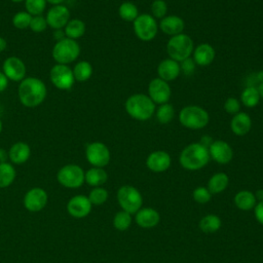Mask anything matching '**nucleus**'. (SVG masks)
Segmentation results:
<instances>
[{"label":"nucleus","mask_w":263,"mask_h":263,"mask_svg":"<svg viewBox=\"0 0 263 263\" xmlns=\"http://www.w3.org/2000/svg\"><path fill=\"white\" fill-rule=\"evenodd\" d=\"M20 102L28 108H34L43 103L46 98L47 88L45 83L37 77H26L17 89Z\"/></svg>","instance_id":"f257e3e1"},{"label":"nucleus","mask_w":263,"mask_h":263,"mask_svg":"<svg viewBox=\"0 0 263 263\" xmlns=\"http://www.w3.org/2000/svg\"><path fill=\"white\" fill-rule=\"evenodd\" d=\"M210 161L208 147L200 142L187 145L180 153L179 162L181 166L187 171H198L204 167Z\"/></svg>","instance_id":"f03ea898"},{"label":"nucleus","mask_w":263,"mask_h":263,"mask_svg":"<svg viewBox=\"0 0 263 263\" xmlns=\"http://www.w3.org/2000/svg\"><path fill=\"white\" fill-rule=\"evenodd\" d=\"M124 108L132 118L139 121H146L155 113V104L148 95L144 93L129 96L124 103Z\"/></svg>","instance_id":"7ed1b4c3"},{"label":"nucleus","mask_w":263,"mask_h":263,"mask_svg":"<svg viewBox=\"0 0 263 263\" xmlns=\"http://www.w3.org/2000/svg\"><path fill=\"white\" fill-rule=\"evenodd\" d=\"M179 121L184 127L197 130L205 127L209 124L210 114L200 106L188 105L180 110Z\"/></svg>","instance_id":"20e7f679"},{"label":"nucleus","mask_w":263,"mask_h":263,"mask_svg":"<svg viewBox=\"0 0 263 263\" xmlns=\"http://www.w3.org/2000/svg\"><path fill=\"white\" fill-rule=\"evenodd\" d=\"M194 50L192 38L184 33L172 36L166 43V52L170 59L176 62H183L190 58Z\"/></svg>","instance_id":"39448f33"},{"label":"nucleus","mask_w":263,"mask_h":263,"mask_svg":"<svg viewBox=\"0 0 263 263\" xmlns=\"http://www.w3.org/2000/svg\"><path fill=\"white\" fill-rule=\"evenodd\" d=\"M80 50V45L76 40L65 37L57 41L53 45L52 58L57 64L69 65L77 60Z\"/></svg>","instance_id":"423d86ee"},{"label":"nucleus","mask_w":263,"mask_h":263,"mask_svg":"<svg viewBox=\"0 0 263 263\" xmlns=\"http://www.w3.org/2000/svg\"><path fill=\"white\" fill-rule=\"evenodd\" d=\"M118 204L122 211L136 214L143 205V196L141 192L132 185L121 186L116 193Z\"/></svg>","instance_id":"0eeeda50"},{"label":"nucleus","mask_w":263,"mask_h":263,"mask_svg":"<svg viewBox=\"0 0 263 263\" xmlns=\"http://www.w3.org/2000/svg\"><path fill=\"white\" fill-rule=\"evenodd\" d=\"M84 175L85 172L80 165L75 163H69L65 164L59 170L57 174V180L63 187L69 189H76L81 187L83 183H85Z\"/></svg>","instance_id":"6e6552de"},{"label":"nucleus","mask_w":263,"mask_h":263,"mask_svg":"<svg viewBox=\"0 0 263 263\" xmlns=\"http://www.w3.org/2000/svg\"><path fill=\"white\" fill-rule=\"evenodd\" d=\"M133 28L136 36L144 42L153 40L158 32V24L149 13L139 14L133 22Z\"/></svg>","instance_id":"1a4fd4ad"},{"label":"nucleus","mask_w":263,"mask_h":263,"mask_svg":"<svg viewBox=\"0 0 263 263\" xmlns=\"http://www.w3.org/2000/svg\"><path fill=\"white\" fill-rule=\"evenodd\" d=\"M85 157L88 163L96 167H105L109 164L111 153L109 148L102 142H91L85 148Z\"/></svg>","instance_id":"9d476101"},{"label":"nucleus","mask_w":263,"mask_h":263,"mask_svg":"<svg viewBox=\"0 0 263 263\" xmlns=\"http://www.w3.org/2000/svg\"><path fill=\"white\" fill-rule=\"evenodd\" d=\"M49 78L51 83L61 90H68L72 88L75 82L72 69L68 65L63 64H55L51 68Z\"/></svg>","instance_id":"9b49d317"},{"label":"nucleus","mask_w":263,"mask_h":263,"mask_svg":"<svg viewBox=\"0 0 263 263\" xmlns=\"http://www.w3.org/2000/svg\"><path fill=\"white\" fill-rule=\"evenodd\" d=\"M48 202V194L41 187H33L24 195L23 203L27 211L37 213L43 210Z\"/></svg>","instance_id":"f8f14e48"},{"label":"nucleus","mask_w":263,"mask_h":263,"mask_svg":"<svg viewBox=\"0 0 263 263\" xmlns=\"http://www.w3.org/2000/svg\"><path fill=\"white\" fill-rule=\"evenodd\" d=\"M172 89L168 82L160 79L159 77L152 79L148 84V97L154 104L162 105L170 101Z\"/></svg>","instance_id":"ddd939ff"},{"label":"nucleus","mask_w":263,"mask_h":263,"mask_svg":"<svg viewBox=\"0 0 263 263\" xmlns=\"http://www.w3.org/2000/svg\"><path fill=\"white\" fill-rule=\"evenodd\" d=\"M210 158L219 164H227L233 158L232 147L223 140H215L208 147Z\"/></svg>","instance_id":"4468645a"},{"label":"nucleus","mask_w":263,"mask_h":263,"mask_svg":"<svg viewBox=\"0 0 263 263\" xmlns=\"http://www.w3.org/2000/svg\"><path fill=\"white\" fill-rule=\"evenodd\" d=\"M92 209L88 197L86 195L77 194L72 196L67 203V212L69 215L76 219L87 217Z\"/></svg>","instance_id":"2eb2a0df"},{"label":"nucleus","mask_w":263,"mask_h":263,"mask_svg":"<svg viewBox=\"0 0 263 263\" xmlns=\"http://www.w3.org/2000/svg\"><path fill=\"white\" fill-rule=\"evenodd\" d=\"M2 69L8 80L21 82L23 79L26 78V65L23 60L17 57L7 58L3 63Z\"/></svg>","instance_id":"dca6fc26"},{"label":"nucleus","mask_w":263,"mask_h":263,"mask_svg":"<svg viewBox=\"0 0 263 263\" xmlns=\"http://www.w3.org/2000/svg\"><path fill=\"white\" fill-rule=\"evenodd\" d=\"M171 164L172 157L164 150L153 151L146 158V166L153 173H163L170 168Z\"/></svg>","instance_id":"f3484780"},{"label":"nucleus","mask_w":263,"mask_h":263,"mask_svg":"<svg viewBox=\"0 0 263 263\" xmlns=\"http://www.w3.org/2000/svg\"><path fill=\"white\" fill-rule=\"evenodd\" d=\"M45 18L50 28L60 30L65 28L67 23L70 21V11L65 5H54L47 11Z\"/></svg>","instance_id":"a211bd4d"},{"label":"nucleus","mask_w":263,"mask_h":263,"mask_svg":"<svg viewBox=\"0 0 263 263\" xmlns=\"http://www.w3.org/2000/svg\"><path fill=\"white\" fill-rule=\"evenodd\" d=\"M135 221L138 226L144 229H150L160 222V214L152 208H141L135 214Z\"/></svg>","instance_id":"6ab92c4d"},{"label":"nucleus","mask_w":263,"mask_h":263,"mask_svg":"<svg viewBox=\"0 0 263 263\" xmlns=\"http://www.w3.org/2000/svg\"><path fill=\"white\" fill-rule=\"evenodd\" d=\"M180 73H181L180 64L170 58L162 60L157 66L158 77L166 82L177 79Z\"/></svg>","instance_id":"aec40b11"},{"label":"nucleus","mask_w":263,"mask_h":263,"mask_svg":"<svg viewBox=\"0 0 263 263\" xmlns=\"http://www.w3.org/2000/svg\"><path fill=\"white\" fill-rule=\"evenodd\" d=\"M192 54L193 61L196 65L205 67L214 62L216 51L215 48L210 43H200L196 47H194Z\"/></svg>","instance_id":"412c9836"},{"label":"nucleus","mask_w":263,"mask_h":263,"mask_svg":"<svg viewBox=\"0 0 263 263\" xmlns=\"http://www.w3.org/2000/svg\"><path fill=\"white\" fill-rule=\"evenodd\" d=\"M159 28L164 34L175 36L183 33V30L185 28V22L182 17L178 15H165L163 18L160 20Z\"/></svg>","instance_id":"4be33fe9"},{"label":"nucleus","mask_w":263,"mask_h":263,"mask_svg":"<svg viewBox=\"0 0 263 263\" xmlns=\"http://www.w3.org/2000/svg\"><path fill=\"white\" fill-rule=\"evenodd\" d=\"M252 128V119L251 116L246 112H238L233 115L230 121L231 132L238 137L247 135Z\"/></svg>","instance_id":"5701e85b"},{"label":"nucleus","mask_w":263,"mask_h":263,"mask_svg":"<svg viewBox=\"0 0 263 263\" xmlns=\"http://www.w3.org/2000/svg\"><path fill=\"white\" fill-rule=\"evenodd\" d=\"M31 156V148L25 142H16L8 150V157L13 164H23Z\"/></svg>","instance_id":"b1692460"},{"label":"nucleus","mask_w":263,"mask_h":263,"mask_svg":"<svg viewBox=\"0 0 263 263\" xmlns=\"http://www.w3.org/2000/svg\"><path fill=\"white\" fill-rule=\"evenodd\" d=\"M108 180V174L104 170V167H96L92 166L85 172L84 175V182L93 187H101L104 185Z\"/></svg>","instance_id":"393cba45"},{"label":"nucleus","mask_w":263,"mask_h":263,"mask_svg":"<svg viewBox=\"0 0 263 263\" xmlns=\"http://www.w3.org/2000/svg\"><path fill=\"white\" fill-rule=\"evenodd\" d=\"M233 202L241 211H251L257 204V199L255 193L250 190H240L234 195Z\"/></svg>","instance_id":"a878e982"},{"label":"nucleus","mask_w":263,"mask_h":263,"mask_svg":"<svg viewBox=\"0 0 263 263\" xmlns=\"http://www.w3.org/2000/svg\"><path fill=\"white\" fill-rule=\"evenodd\" d=\"M229 184V177L222 172L214 174L208 181L206 188L212 194H219L226 190Z\"/></svg>","instance_id":"bb28decb"},{"label":"nucleus","mask_w":263,"mask_h":263,"mask_svg":"<svg viewBox=\"0 0 263 263\" xmlns=\"http://www.w3.org/2000/svg\"><path fill=\"white\" fill-rule=\"evenodd\" d=\"M86 27L83 21L79 18H72L70 20L64 28V32L67 38L77 40L82 37L85 33Z\"/></svg>","instance_id":"cd10ccee"},{"label":"nucleus","mask_w":263,"mask_h":263,"mask_svg":"<svg viewBox=\"0 0 263 263\" xmlns=\"http://www.w3.org/2000/svg\"><path fill=\"white\" fill-rule=\"evenodd\" d=\"M222 226V221L220 217L215 214H208L203 216L199 222L198 227L204 233H215L217 232Z\"/></svg>","instance_id":"c85d7f7f"},{"label":"nucleus","mask_w":263,"mask_h":263,"mask_svg":"<svg viewBox=\"0 0 263 263\" xmlns=\"http://www.w3.org/2000/svg\"><path fill=\"white\" fill-rule=\"evenodd\" d=\"M16 172L11 163H0V188L9 187L14 182Z\"/></svg>","instance_id":"c756f323"},{"label":"nucleus","mask_w":263,"mask_h":263,"mask_svg":"<svg viewBox=\"0 0 263 263\" xmlns=\"http://www.w3.org/2000/svg\"><path fill=\"white\" fill-rule=\"evenodd\" d=\"M260 95L258 88L253 85L247 86L240 93V103L248 108H254L259 104Z\"/></svg>","instance_id":"7c9ffc66"},{"label":"nucleus","mask_w":263,"mask_h":263,"mask_svg":"<svg viewBox=\"0 0 263 263\" xmlns=\"http://www.w3.org/2000/svg\"><path fill=\"white\" fill-rule=\"evenodd\" d=\"M75 81L84 82L87 81L92 75V66L87 61L78 62L72 69Z\"/></svg>","instance_id":"2f4dec72"},{"label":"nucleus","mask_w":263,"mask_h":263,"mask_svg":"<svg viewBox=\"0 0 263 263\" xmlns=\"http://www.w3.org/2000/svg\"><path fill=\"white\" fill-rule=\"evenodd\" d=\"M118 14L125 22H134L139 15V10L135 3L130 1H124L118 8Z\"/></svg>","instance_id":"473e14b6"},{"label":"nucleus","mask_w":263,"mask_h":263,"mask_svg":"<svg viewBox=\"0 0 263 263\" xmlns=\"http://www.w3.org/2000/svg\"><path fill=\"white\" fill-rule=\"evenodd\" d=\"M155 115L156 119L161 124L170 123L174 117H175V109L173 105L165 103L162 105H159L157 109H155Z\"/></svg>","instance_id":"72a5a7b5"},{"label":"nucleus","mask_w":263,"mask_h":263,"mask_svg":"<svg viewBox=\"0 0 263 263\" xmlns=\"http://www.w3.org/2000/svg\"><path fill=\"white\" fill-rule=\"evenodd\" d=\"M133 222L132 215L125 211L117 212L113 217V226L118 231H125L127 230Z\"/></svg>","instance_id":"f704fd0d"},{"label":"nucleus","mask_w":263,"mask_h":263,"mask_svg":"<svg viewBox=\"0 0 263 263\" xmlns=\"http://www.w3.org/2000/svg\"><path fill=\"white\" fill-rule=\"evenodd\" d=\"M90 203L92 205H101L103 203H105L109 197V193L107 191V189H105L104 187H93L88 195H87Z\"/></svg>","instance_id":"c9c22d12"},{"label":"nucleus","mask_w":263,"mask_h":263,"mask_svg":"<svg viewBox=\"0 0 263 263\" xmlns=\"http://www.w3.org/2000/svg\"><path fill=\"white\" fill-rule=\"evenodd\" d=\"M46 0H25L26 11L32 16L41 15L46 7Z\"/></svg>","instance_id":"e433bc0d"},{"label":"nucleus","mask_w":263,"mask_h":263,"mask_svg":"<svg viewBox=\"0 0 263 263\" xmlns=\"http://www.w3.org/2000/svg\"><path fill=\"white\" fill-rule=\"evenodd\" d=\"M32 15L27 11H18L12 17V25L18 30H25L30 27Z\"/></svg>","instance_id":"4c0bfd02"},{"label":"nucleus","mask_w":263,"mask_h":263,"mask_svg":"<svg viewBox=\"0 0 263 263\" xmlns=\"http://www.w3.org/2000/svg\"><path fill=\"white\" fill-rule=\"evenodd\" d=\"M192 198L195 202H197L199 204H204L211 200L212 193L209 191V189L206 187L198 186L193 190Z\"/></svg>","instance_id":"58836bf2"},{"label":"nucleus","mask_w":263,"mask_h":263,"mask_svg":"<svg viewBox=\"0 0 263 263\" xmlns=\"http://www.w3.org/2000/svg\"><path fill=\"white\" fill-rule=\"evenodd\" d=\"M167 12V4L164 0H154L151 4V15L154 18H163Z\"/></svg>","instance_id":"ea45409f"},{"label":"nucleus","mask_w":263,"mask_h":263,"mask_svg":"<svg viewBox=\"0 0 263 263\" xmlns=\"http://www.w3.org/2000/svg\"><path fill=\"white\" fill-rule=\"evenodd\" d=\"M47 27H48V25H47V22H46L45 16H43L42 14H41V15L32 16L31 24H30V27H29V28H30L33 32H35V33L44 32Z\"/></svg>","instance_id":"a19ab883"},{"label":"nucleus","mask_w":263,"mask_h":263,"mask_svg":"<svg viewBox=\"0 0 263 263\" xmlns=\"http://www.w3.org/2000/svg\"><path fill=\"white\" fill-rule=\"evenodd\" d=\"M240 106H241L240 101L233 97L226 99V101L224 102V110L227 113L232 114V115H235L238 112H240Z\"/></svg>","instance_id":"79ce46f5"},{"label":"nucleus","mask_w":263,"mask_h":263,"mask_svg":"<svg viewBox=\"0 0 263 263\" xmlns=\"http://www.w3.org/2000/svg\"><path fill=\"white\" fill-rule=\"evenodd\" d=\"M182 64L180 65L181 67V70H183V72L186 74V75H190L194 72V69H195V63L193 60H191L190 58L181 62Z\"/></svg>","instance_id":"37998d69"},{"label":"nucleus","mask_w":263,"mask_h":263,"mask_svg":"<svg viewBox=\"0 0 263 263\" xmlns=\"http://www.w3.org/2000/svg\"><path fill=\"white\" fill-rule=\"evenodd\" d=\"M254 210V216L255 219L257 220V222L261 225H263V201H259L257 202V204L255 205Z\"/></svg>","instance_id":"c03bdc74"},{"label":"nucleus","mask_w":263,"mask_h":263,"mask_svg":"<svg viewBox=\"0 0 263 263\" xmlns=\"http://www.w3.org/2000/svg\"><path fill=\"white\" fill-rule=\"evenodd\" d=\"M8 78L6 77V75L3 73V71H0V92L4 91L7 86H8Z\"/></svg>","instance_id":"a18cd8bd"},{"label":"nucleus","mask_w":263,"mask_h":263,"mask_svg":"<svg viewBox=\"0 0 263 263\" xmlns=\"http://www.w3.org/2000/svg\"><path fill=\"white\" fill-rule=\"evenodd\" d=\"M9 159L8 157V151L5 150L4 148H0V163L8 162L7 160Z\"/></svg>","instance_id":"49530a36"},{"label":"nucleus","mask_w":263,"mask_h":263,"mask_svg":"<svg viewBox=\"0 0 263 263\" xmlns=\"http://www.w3.org/2000/svg\"><path fill=\"white\" fill-rule=\"evenodd\" d=\"M6 47H7V41H6V39L0 36V52L4 51V50L6 49Z\"/></svg>","instance_id":"de8ad7c7"},{"label":"nucleus","mask_w":263,"mask_h":263,"mask_svg":"<svg viewBox=\"0 0 263 263\" xmlns=\"http://www.w3.org/2000/svg\"><path fill=\"white\" fill-rule=\"evenodd\" d=\"M255 196H256L257 202L263 201V189H259V190L255 193Z\"/></svg>","instance_id":"09e8293b"},{"label":"nucleus","mask_w":263,"mask_h":263,"mask_svg":"<svg viewBox=\"0 0 263 263\" xmlns=\"http://www.w3.org/2000/svg\"><path fill=\"white\" fill-rule=\"evenodd\" d=\"M48 3H50V4H52V6H54V5H60V4H62L65 0H46Z\"/></svg>","instance_id":"8fccbe9b"},{"label":"nucleus","mask_w":263,"mask_h":263,"mask_svg":"<svg viewBox=\"0 0 263 263\" xmlns=\"http://www.w3.org/2000/svg\"><path fill=\"white\" fill-rule=\"evenodd\" d=\"M257 88H258V91L260 95V99H263V82H260V84Z\"/></svg>","instance_id":"3c124183"},{"label":"nucleus","mask_w":263,"mask_h":263,"mask_svg":"<svg viewBox=\"0 0 263 263\" xmlns=\"http://www.w3.org/2000/svg\"><path fill=\"white\" fill-rule=\"evenodd\" d=\"M2 128H3V124H2V120L0 119V134H1V132H2Z\"/></svg>","instance_id":"603ef678"},{"label":"nucleus","mask_w":263,"mask_h":263,"mask_svg":"<svg viewBox=\"0 0 263 263\" xmlns=\"http://www.w3.org/2000/svg\"><path fill=\"white\" fill-rule=\"evenodd\" d=\"M12 2H15V3H18V2H23V1H25V0H11Z\"/></svg>","instance_id":"864d4df0"}]
</instances>
